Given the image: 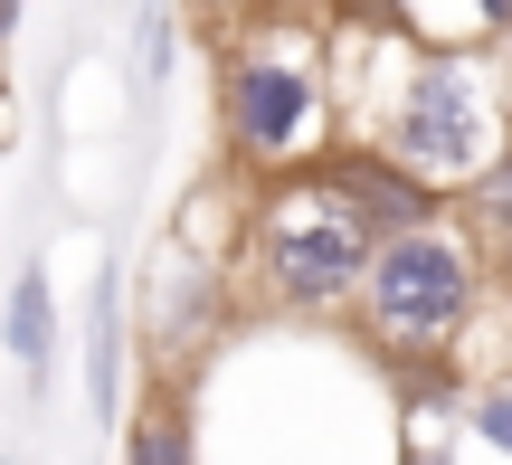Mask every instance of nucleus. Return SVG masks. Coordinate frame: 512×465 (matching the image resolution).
<instances>
[{"instance_id":"obj_9","label":"nucleus","mask_w":512,"mask_h":465,"mask_svg":"<svg viewBox=\"0 0 512 465\" xmlns=\"http://www.w3.org/2000/svg\"><path fill=\"white\" fill-rule=\"evenodd\" d=\"M0 342H10V361L48 390V361H57V285H48V266H19L10 276V323H0Z\"/></svg>"},{"instance_id":"obj_3","label":"nucleus","mask_w":512,"mask_h":465,"mask_svg":"<svg viewBox=\"0 0 512 465\" xmlns=\"http://www.w3.org/2000/svg\"><path fill=\"white\" fill-rule=\"evenodd\" d=\"M494 143H503V114H494V86H484L475 57L465 48H408L399 86L380 105V152L389 162H408L418 181L465 200V181L494 162Z\"/></svg>"},{"instance_id":"obj_1","label":"nucleus","mask_w":512,"mask_h":465,"mask_svg":"<svg viewBox=\"0 0 512 465\" xmlns=\"http://www.w3.org/2000/svg\"><path fill=\"white\" fill-rule=\"evenodd\" d=\"M370 228L313 181L304 162L294 171H266V209L247 228V276H256V304L275 314H342L370 276Z\"/></svg>"},{"instance_id":"obj_12","label":"nucleus","mask_w":512,"mask_h":465,"mask_svg":"<svg viewBox=\"0 0 512 465\" xmlns=\"http://www.w3.org/2000/svg\"><path fill=\"white\" fill-rule=\"evenodd\" d=\"M332 19L361 29V38H380V29H408V0H332Z\"/></svg>"},{"instance_id":"obj_5","label":"nucleus","mask_w":512,"mask_h":465,"mask_svg":"<svg viewBox=\"0 0 512 465\" xmlns=\"http://www.w3.org/2000/svg\"><path fill=\"white\" fill-rule=\"evenodd\" d=\"M313 181L332 190V200L351 209V219L370 228V238H399V228H437L446 209H456V190H437V181H418L408 162H389L380 143H342V152H313Z\"/></svg>"},{"instance_id":"obj_15","label":"nucleus","mask_w":512,"mask_h":465,"mask_svg":"<svg viewBox=\"0 0 512 465\" xmlns=\"http://www.w3.org/2000/svg\"><path fill=\"white\" fill-rule=\"evenodd\" d=\"M19 10H29V0H0V48L19 38Z\"/></svg>"},{"instance_id":"obj_8","label":"nucleus","mask_w":512,"mask_h":465,"mask_svg":"<svg viewBox=\"0 0 512 465\" xmlns=\"http://www.w3.org/2000/svg\"><path fill=\"white\" fill-rule=\"evenodd\" d=\"M124 465H200V418H190V390L181 380H152L143 409L124 418Z\"/></svg>"},{"instance_id":"obj_2","label":"nucleus","mask_w":512,"mask_h":465,"mask_svg":"<svg viewBox=\"0 0 512 465\" xmlns=\"http://www.w3.org/2000/svg\"><path fill=\"white\" fill-rule=\"evenodd\" d=\"M361 342L370 352H456L465 323L484 304V238L456 219L437 228H399V238L370 247V276H361Z\"/></svg>"},{"instance_id":"obj_10","label":"nucleus","mask_w":512,"mask_h":465,"mask_svg":"<svg viewBox=\"0 0 512 465\" xmlns=\"http://www.w3.org/2000/svg\"><path fill=\"white\" fill-rule=\"evenodd\" d=\"M465 428L512 456V380H475V390H465Z\"/></svg>"},{"instance_id":"obj_11","label":"nucleus","mask_w":512,"mask_h":465,"mask_svg":"<svg viewBox=\"0 0 512 465\" xmlns=\"http://www.w3.org/2000/svg\"><path fill=\"white\" fill-rule=\"evenodd\" d=\"M133 57H143V95L162 86V67H171V10H143V29H133Z\"/></svg>"},{"instance_id":"obj_4","label":"nucleus","mask_w":512,"mask_h":465,"mask_svg":"<svg viewBox=\"0 0 512 465\" xmlns=\"http://www.w3.org/2000/svg\"><path fill=\"white\" fill-rule=\"evenodd\" d=\"M313 124H323V67L294 48H238L219 76V133L238 171H294L313 162Z\"/></svg>"},{"instance_id":"obj_13","label":"nucleus","mask_w":512,"mask_h":465,"mask_svg":"<svg viewBox=\"0 0 512 465\" xmlns=\"http://www.w3.org/2000/svg\"><path fill=\"white\" fill-rule=\"evenodd\" d=\"M465 29L475 38H512V0H465Z\"/></svg>"},{"instance_id":"obj_6","label":"nucleus","mask_w":512,"mask_h":465,"mask_svg":"<svg viewBox=\"0 0 512 465\" xmlns=\"http://www.w3.org/2000/svg\"><path fill=\"white\" fill-rule=\"evenodd\" d=\"M143 323H152L162 371L181 380V371H190V342L219 333V266H209L200 247H171V257H162V285L143 295Z\"/></svg>"},{"instance_id":"obj_7","label":"nucleus","mask_w":512,"mask_h":465,"mask_svg":"<svg viewBox=\"0 0 512 465\" xmlns=\"http://www.w3.org/2000/svg\"><path fill=\"white\" fill-rule=\"evenodd\" d=\"M86 418L95 428L124 418V266H105L86 295Z\"/></svg>"},{"instance_id":"obj_14","label":"nucleus","mask_w":512,"mask_h":465,"mask_svg":"<svg viewBox=\"0 0 512 465\" xmlns=\"http://www.w3.org/2000/svg\"><path fill=\"white\" fill-rule=\"evenodd\" d=\"M399 465H456V456H446V447H418V437H408V447H399Z\"/></svg>"}]
</instances>
